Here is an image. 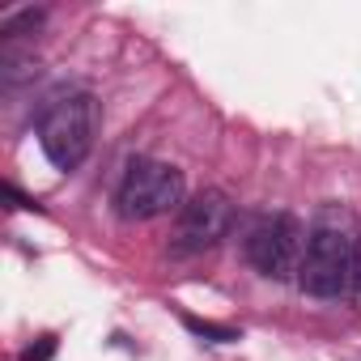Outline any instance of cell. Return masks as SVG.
Masks as SVG:
<instances>
[{"mask_svg": "<svg viewBox=\"0 0 361 361\" xmlns=\"http://www.w3.org/2000/svg\"><path fill=\"white\" fill-rule=\"evenodd\" d=\"M43 22H47V13H43V9H22V13H13L5 26H0V39H5V43H13V39L39 35V30H43Z\"/></svg>", "mask_w": 361, "mask_h": 361, "instance_id": "cell-7", "label": "cell"}, {"mask_svg": "<svg viewBox=\"0 0 361 361\" xmlns=\"http://www.w3.org/2000/svg\"><path fill=\"white\" fill-rule=\"evenodd\" d=\"M51 357H56V336H43L39 344H30L22 353V361H51Z\"/></svg>", "mask_w": 361, "mask_h": 361, "instance_id": "cell-8", "label": "cell"}, {"mask_svg": "<svg viewBox=\"0 0 361 361\" xmlns=\"http://www.w3.org/2000/svg\"><path fill=\"white\" fill-rule=\"evenodd\" d=\"M98 123H102V111H98L94 94H85V90L60 94L39 115V145H43L47 161L56 170H77L98 140Z\"/></svg>", "mask_w": 361, "mask_h": 361, "instance_id": "cell-1", "label": "cell"}, {"mask_svg": "<svg viewBox=\"0 0 361 361\" xmlns=\"http://www.w3.org/2000/svg\"><path fill=\"white\" fill-rule=\"evenodd\" d=\"M234 230V204L226 192L204 188L192 200H183L174 217V234H170V251L174 255H200L209 247H217L226 234Z\"/></svg>", "mask_w": 361, "mask_h": 361, "instance_id": "cell-5", "label": "cell"}, {"mask_svg": "<svg viewBox=\"0 0 361 361\" xmlns=\"http://www.w3.org/2000/svg\"><path fill=\"white\" fill-rule=\"evenodd\" d=\"M183 327H188L192 336H200V340H213V344H234V340H243L238 327L213 323V319H196V314H183Z\"/></svg>", "mask_w": 361, "mask_h": 361, "instance_id": "cell-6", "label": "cell"}, {"mask_svg": "<svg viewBox=\"0 0 361 361\" xmlns=\"http://www.w3.org/2000/svg\"><path fill=\"white\" fill-rule=\"evenodd\" d=\"M115 209L123 221H153L170 209H183V170L157 157H132L119 178Z\"/></svg>", "mask_w": 361, "mask_h": 361, "instance_id": "cell-3", "label": "cell"}, {"mask_svg": "<svg viewBox=\"0 0 361 361\" xmlns=\"http://www.w3.org/2000/svg\"><path fill=\"white\" fill-rule=\"evenodd\" d=\"M353 289L361 293V238H353Z\"/></svg>", "mask_w": 361, "mask_h": 361, "instance_id": "cell-9", "label": "cell"}, {"mask_svg": "<svg viewBox=\"0 0 361 361\" xmlns=\"http://www.w3.org/2000/svg\"><path fill=\"white\" fill-rule=\"evenodd\" d=\"M298 289L319 302H336L353 289V238L344 234V221H336L331 213H323L306 230Z\"/></svg>", "mask_w": 361, "mask_h": 361, "instance_id": "cell-2", "label": "cell"}, {"mask_svg": "<svg viewBox=\"0 0 361 361\" xmlns=\"http://www.w3.org/2000/svg\"><path fill=\"white\" fill-rule=\"evenodd\" d=\"M306 226L293 213H264L247 234V259L268 281H289L302 268Z\"/></svg>", "mask_w": 361, "mask_h": 361, "instance_id": "cell-4", "label": "cell"}]
</instances>
